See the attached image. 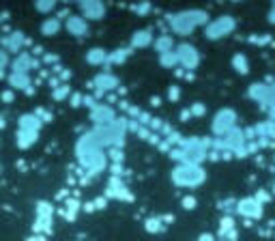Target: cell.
I'll use <instances>...</instances> for the list:
<instances>
[{"label": "cell", "instance_id": "29", "mask_svg": "<svg viewBox=\"0 0 275 241\" xmlns=\"http://www.w3.org/2000/svg\"><path fill=\"white\" fill-rule=\"evenodd\" d=\"M78 209H80V205L76 203V200H69V203H67V211H64V218H67V220H74V215H76Z\"/></svg>", "mask_w": 275, "mask_h": 241}, {"label": "cell", "instance_id": "17", "mask_svg": "<svg viewBox=\"0 0 275 241\" xmlns=\"http://www.w3.org/2000/svg\"><path fill=\"white\" fill-rule=\"evenodd\" d=\"M153 45H155V50H157V52H159V56H161V54L172 52V45H174V41H172V37L161 35L159 39H155V41H153Z\"/></svg>", "mask_w": 275, "mask_h": 241}, {"label": "cell", "instance_id": "34", "mask_svg": "<svg viewBox=\"0 0 275 241\" xmlns=\"http://www.w3.org/2000/svg\"><path fill=\"white\" fill-rule=\"evenodd\" d=\"M82 95H80V93H76V95H71V106H74V108H78V106H82Z\"/></svg>", "mask_w": 275, "mask_h": 241}, {"label": "cell", "instance_id": "12", "mask_svg": "<svg viewBox=\"0 0 275 241\" xmlns=\"http://www.w3.org/2000/svg\"><path fill=\"white\" fill-rule=\"evenodd\" d=\"M37 63H35V58H32L30 54H26V52H22L18 58L13 61V74H28V71L35 67Z\"/></svg>", "mask_w": 275, "mask_h": 241}, {"label": "cell", "instance_id": "37", "mask_svg": "<svg viewBox=\"0 0 275 241\" xmlns=\"http://www.w3.org/2000/svg\"><path fill=\"white\" fill-rule=\"evenodd\" d=\"M198 241H215V237L209 235V232H202V235L198 237Z\"/></svg>", "mask_w": 275, "mask_h": 241}, {"label": "cell", "instance_id": "1", "mask_svg": "<svg viewBox=\"0 0 275 241\" xmlns=\"http://www.w3.org/2000/svg\"><path fill=\"white\" fill-rule=\"evenodd\" d=\"M76 155H78L80 162H82V166L88 168L91 172H101L103 166H106V155L101 153L99 144L93 140L91 134H86V136H82V138L78 140Z\"/></svg>", "mask_w": 275, "mask_h": 241}, {"label": "cell", "instance_id": "23", "mask_svg": "<svg viewBox=\"0 0 275 241\" xmlns=\"http://www.w3.org/2000/svg\"><path fill=\"white\" fill-rule=\"evenodd\" d=\"M129 52L131 50H125V47H120V50H116V52H112V54H108V65H120L127 56H129Z\"/></svg>", "mask_w": 275, "mask_h": 241}, {"label": "cell", "instance_id": "39", "mask_svg": "<svg viewBox=\"0 0 275 241\" xmlns=\"http://www.w3.org/2000/svg\"><path fill=\"white\" fill-rule=\"evenodd\" d=\"M3 101H7V103L13 101V93H11V91H5V93H3Z\"/></svg>", "mask_w": 275, "mask_h": 241}, {"label": "cell", "instance_id": "9", "mask_svg": "<svg viewBox=\"0 0 275 241\" xmlns=\"http://www.w3.org/2000/svg\"><path fill=\"white\" fill-rule=\"evenodd\" d=\"M106 196H112V198H120V200H131V192H129L125 188V183L118 179V176H114V179H110L108 183V192H106Z\"/></svg>", "mask_w": 275, "mask_h": 241}, {"label": "cell", "instance_id": "32", "mask_svg": "<svg viewBox=\"0 0 275 241\" xmlns=\"http://www.w3.org/2000/svg\"><path fill=\"white\" fill-rule=\"evenodd\" d=\"M198 205V200L193 198V196H187V198H183V209H187V211H191L193 207Z\"/></svg>", "mask_w": 275, "mask_h": 241}, {"label": "cell", "instance_id": "21", "mask_svg": "<svg viewBox=\"0 0 275 241\" xmlns=\"http://www.w3.org/2000/svg\"><path fill=\"white\" fill-rule=\"evenodd\" d=\"M232 67L239 71V74H247L249 71V61L245 54H234L232 56Z\"/></svg>", "mask_w": 275, "mask_h": 241}, {"label": "cell", "instance_id": "41", "mask_svg": "<svg viewBox=\"0 0 275 241\" xmlns=\"http://www.w3.org/2000/svg\"><path fill=\"white\" fill-rule=\"evenodd\" d=\"M0 125H3V123H0Z\"/></svg>", "mask_w": 275, "mask_h": 241}, {"label": "cell", "instance_id": "35", "mask_svg": "<svg viewBox=\"0 0 275 241\" xmlns=\"http://www.w3.org/2000/svg\"><path fill=\"white\" fill-rule=\"evenodd\" d=\"M266 20H269V24H275V3L271 5V9H269V13H266Z\"/></svg>", "mask_w": 275, "mask_h": 241}, {"label": "cell", "instance_id": "7", "mask_svg": "<svg viewBox=\"0 0 275 241\" xmlns=\"http://www.w3.org/2000/svg\"><path fill=\"white\" fill-rule=\"evenodd\" d=\"M237 209H239L241 215H245V218H249V220H258V218L262 215V205L258 203L256 198H243V200H239Z\"/></svg>", "mask_w": 275, "mask_h": 241}, {"label": "cell", "instance_id": "8", "mask_svg": "<svg viewBox=\"0 0 275 241\" xmlns=\"http://www.w3.org/2000/svg\"><path fill=\"white\" fill-rule=\"evenodd\" d=\"M80 11H82L84 20H101L106 15V5L103 3H80Z\"/></svg>", "mask_w": 275, "mask_h": 241}, {"label": "cell", "instance_id": "36", "mask_svg": "<svg viewBox=\"0 0 275 241\" xmlns=\"http://www.w3.org/2000/svg\"><path fill=\"white\" fill-rule=\"evenodd\" d=\"M131 9H135V11H142V13H144V11H149V9H151V7L142 3V5H133V7H131Z\"/></svg>", "mask_w": 275, "mask_h": 241}, {"label": "cell", "instance_id": "28", "mask_svg": "<svg viewBox=\"0 0 275 241\" xmlns=\"http://www.w3.org/2000/svg\"><path fill=\"white\" fill-rule=\"evenodd\" d=\"M99 209H106V198H97V200H91L86 207V211H99Z\"/></svg>", "mask_w": 275, "mask_h": 241}, {"label": "cell", "instance_id": "6", "mask_svg": "<svg viewBox=\"0 0 275 241\" xmlns=\"http://www.w3.org/2000/svg\"><path fill=\"white\" fill-rule=\"evenodd\" d=\"M174 54H176V61H179L185 69H196L198 63H200L198 50L193 45H189V43H181L179 47H176Z\"/></svg>", "mask_w": 275, "mask_h": 241}, {"label": "cell", "instance_id": "25", "mask_svg": "<svg viewBox=\"0 0 275 241\" xmlns=\"http://www.w3.org/2000/svg\"><path fill=\"white\" fill-rule=\"evenodd\" d=\"M220 235H222V237H230V239H234V222H232L230 218H224Z\"/></svg>", "mask_w": 275, "mask_h": 241}, {"label": "cell", "instance_id": "14", "mask_svg": "<svg viewBox=\"0 0 275 241\" xmlns=\"http://www.w3.org/2000/svg\"><path fill=\"white\" fill-rule=\"evenodd\" d=\"M108 61V52L103 50V47H93V50L86 52V63L88 65H103V63Z\"/></svg>", "mask_w": 275, "mask_h": 241}, {"label": "cell", "instance_id": "15", "mask_svg": "<svg viewBox=\"0 0 275 241\" xmlns=\"http://www.w3.org/2000/svg\"><path fill=\"white\" fill-rule=\"evenodd\" d=\"M153 33L151 30H138L131 37V47H147V45H153Z\"/></svg>", "mask_w": 275, "mask_h": 241}, {"label": "cell", "instance_id": "11", "mask_svg": "<svg viewBox=\"0 0 275 241\" xmlns=\"http://www.w3.org/2000/svg\"><path fill=\"white\" fill-rule=\"evenodd\" d=\"M91 116L97 125H108V123H114V112H112L108 106H93L91 110Z\"/></svg>", "mask_w": 275, "mask_h": 241}, {"label": "cell", "instance_id": "4", "mask_svg": "<svg viewBox=\"0 0 275 241\" xmlns=\"http://www.w3.org/2000/svg\"><path fill=\"white\" fill-rule=\"evenodd\" d=\"M234 26H237V22L232 20V15H222V18H217V20L207 24L204 35H207V39H211V41H217V39L228 37L234 30Z\"/></svg>", "mask_w": 275, "mask_h": 241}, {"label": "cell", "instance_id": "38", "mask_svg": "<svg viewBox=\"0 0 275 241\" xmlns=\"http://www.w3.org/2000/svg\"><path fill=\"white\" fill-rule=\"evenodd\" d=\"M7 65V52L5 50H0V69H3Z\"/></svg>", "mask_w": 275, "mask_h": 241}, {"label": "cell", "instance_id": "16", "mask_svg": "<svg viewBox=\"0 0 275 241\" xmlns=\"http://www.w3.org/2000/svg\"><path fill=\"white\" fill-rule=\"evenodd\" d=\"M39 132H28V130H18V147L20 149H30L37 142Z\"/></svg>", "mask_w": 275, "mask_h": 241}, {"label": "cell", "instance_id": "10", "mask_svg": "<svg viewBox=\"0 0 275 241\" xmlns=\"http://www.w3.org/2000/svg\"><path fill=\"white\" fill-rule=\"evenodd\" d=\"M64 28H67L74 37H82V35L88 33V24H86V20L82 18V15H69V20H67V24H64Z\"/></svg>", "mask_w": 275, "mask_h": 241}, {"label": "cell", "instance_id": "13", "mask_svg": "<svg viewBox=\"0 0 275 241\" xmlns=\"http://www.w3.org/2000/svg\"><path fill=\"white\" fill-rule=\"evenodd\" d=\"M118 84V80L112 76V74H99V76H95L93 80V86L97 88L99 93H106V91H112Z\"/></svg>", "mask_w": 275, "mask_h": 241}, {"label": "cell", "instance_id": "30", "mask_svg": "<svg viewBox=\"0 0 275 241\" xmlns=\"http://www.w3.org/2000/svg\"><path fill=\"white\" fill-rule=\"evenodd\" d=\"M168 97H170V101H179V97H181V88L179 86H170V91H168Z\"/></svg>", "mask_w": 275, "mask_h": 241}, {"label": "cell", "instance_id": "26", "mask_svg": "<svg viewBox=\"0 0 275 241\" xmlns=\"http://www.w3.org/2000/svg\"><path fill=\"white\" fill-rule=\"evenodd\" d=\"M159 63L170 69V67H176V63H179V61H176V54L174 52H168V54H161L159 56Z\"/></svg>", "mask_w": 275, "mask_h": 241}, {"label": "cell", "instance_id": "19", "mask_svg": "<svg viewBox=\"0 0 275 241\" xmlns=\"http://www.w3.org/2000/svg\"><path fill=\"white\" fill-rule=\"evenodd\" d=\"M24 43H26V39H24V35H22V33H13V35H9V37L5 39V45L9 47L11 52H18Z\"/></svg>", "mask_w": 275, "mask_h": 241}, {"label": "cell", "instance_id": "3", "mask_svg": "<svg viewBox=\"0 0 275 241\" xmlns=\"http://www.w3.org/2000/svg\"><path fill=\"white\" fill-rule=\"evenodd\" d=\"M207 181V170L202 166L179 164L172 170V183L176 188H198Z\"/></svg>", "mask_w": 275, "mask_h": 241}, {"label": "cell", "instance_id": "22", "mask_svg": "<svg viewBox=\"0 0 275 241\" xmlns=\"http://www.w3.org/2000/svg\"><path fill=\"white\" fill-rule=\"evenodd\" d=\"M9 84L13 88H24V91H26V86L30 84V80H28L26 74H11L9 76Z\"/></svg>", "mask_w": 275, "mask_h": 241}, {"label": "cell", "instance_id": "24", "mask_svg": "<svg viewBox=\"0 0 275 241\" xmlns=\"http://www.w3.org/2000/svg\"><path fill=\"white\" fill-rule=\"evenodd\" d=\"M144 228H147L149 232H161L166 226H164V220H159V218H151L144 222Z\"/></svg>", "mask_w": 275, "mask_h": 241}, {"label": "cell", "instance_id": "31", "mask_svg": "<svg viewBox=\"0 0 275 241\" xmlns=\"http://www.w3.org/2000/svg\"><path fill=\"white\" fill-rule=\"evenodd\" d=\"M35 7H37V11H41V13H47V11L56 9V5H54V3H37Z\"/></svg>", "mask_w": 275, "mask_h": 241}, {"label": "cell", "instance_id": "18", "mask_svg": "<svg viewBox=\"0 0 275 241\" xmlns=\"http://www.w3.org/2000/svg\"><path fill=\"white\" fill-rule=\"evenodd\" d=\"M60 30V20L58 18H47V20H43V24H41V33L43 35H47V37H52V35H56Z\"/></svg>", "mask_w": 275, "mask_h": 241}, {"label": "cell", "instance_id": "33", "mask_svg": "<svg viewBox=\"0 0 275 241\" xmlns=\"http://www.w3.org/2000/svg\"><path fill=\"white\" fill-rule=\"evenodd\" d=\"M189 112H191V114H196V116H202L207 112V108H204V103H193Z\"/></svg>", "mask_w": 275, "mask_h": 241}, {"label": "cell", "instance_id": "20", "mask_svg": "<svg viewBox=\"0 0 275 241\" xmlns=\"http://www.w3.org/2000/svg\"><path fill=\"white\" fill-rule=\"evenodd\" d=\"M20 130H28V132H39V118L35 114H24L20 118Z\"/></svg>", "mask_w": 275, "mask_h": 241}, {"label": "cell", "instance_id": "27", "mask_svg": "<svg viewBox=\"0 0 275 241\" xmlns=\"http://www.w3.org/2000/svg\"><path fill=\"white\" fill-rule=\"evenodd\" d=\"M67 95H69V86H67V84H60V86H56V88H54L52 97H54L56 101H58V99H64Z\"/></svg>", "mask_w": 275, "mask_h": 241}, {"label": "cell", "instance_id": "5", "mask_svg": "<svg viewBox=\"0 0 275 241\" xmlns=\"http://www.w3.org/2000/svg\"><path fill=\"white\" fill-rule=\"evenodd\" d=\"M234 123H237V114H234V110L222 108V110L215 114V118H213V132L226 136L228 132L234 130Z\"/></svg>", "mask_w": 275, "mask_h": 241}, {"label": "cell", "instance_id": "40", "mask_svg": "<svg viewBox=\"0 0 275 241\" xmlns=\"http://www.w3.org/2000/svg\"><path fill=\"white\" fill-rule=\"evenodd\" d=\"M273 192H275V183H273Z\"/></svg>", "mask_w": 275, "mask_h": 241}, {"label": "cell", "instance_id": "2", "mask_svg": "<svg viewBox=\"0 0 275 241\" xmlns=\"http://www.w3.org/2000/svg\"><path fill=\"white\" fill-rule=\"evenodd\" d=\"M170 28L174 30L176 35H191V30L200 26V24H209V13L200 11V9H189V11H181L170 15Z\"/></svg>", "mask_w": 275, "mask_h": 241}]
</instances>
